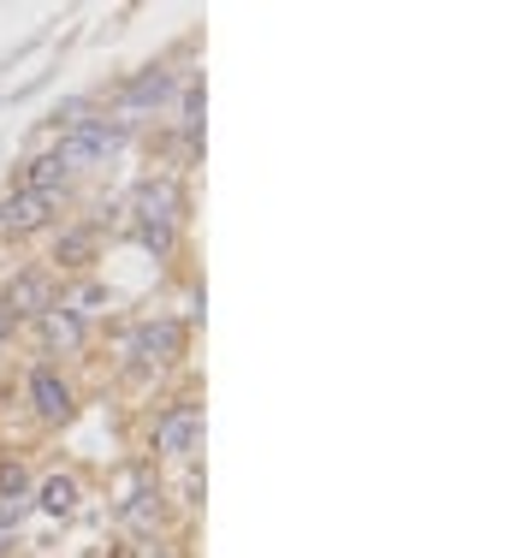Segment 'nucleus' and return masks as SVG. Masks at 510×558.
I'll return each mask as SVG.
<instances>
[{"mask_svg": "<svg viewBox=\"0 0 510 558\" xmlns=\"http://www.w3.org/2000/svg\"><path fill=\"white\" fill-rule=\"evenodd\" d=\"M179 351H184V327L167 322V315H160V322H143L137 333H131V356H137V363H172Z\"/></svg>", "mask_w": 510, "mask_h": 558, "instance_id": "obj_5", "label": "nucleus"}, {"mask_svg": "<svg viewBox=\"0 0 510 558\" xmlns=\"http://www.w3.org/2000/svg\"><path fill=\"white\" fill-rule=\"evenodd\" d=\"M53 208H60V196H42V191H12L0 196V232H42L53 220Z\"/></svg>", "mask_w": 510, "mask_h": 558, "instance_id": "obj_4", "label": "nucleus"}, {"mask_svg": "<svg viewBox=\"0 0 510 558\" xmlns=\"http://www.w3.org/2000/svg\"><path fill=\"white\" fill-rule=\"evenodd\" d=\"M31 499L42 505L48 517H72V511H77V482H72V475H48V482L36 487Z\"/></svg>", "mask_w": 510, "mask_h": 558, "instance_id": "obj_10", "label": "nucleus"}, {"mask_svg": "<svg viewBox=\"0 0 510 558\" xmlns=\"http://www.w3.org/2000/svg\"><path fill=\"white\" fill-rule=\"evenodd\" d=\"M72 179V167L60 161V149L53 155H36V161H24L19 172V191H42V196H60V184Z\"/></svg>", "mask_w": 510, "mask_h": 558, "instance_id": "obj_8", "label": "nucleus"}, {"mask_svg": "<svg viewBox=\"0 0 510 558\" xmlns=\"http://www.w3.org/2000/svg\"><path fill=\"white\" fill-rule=\"evenodd\" d=\"M119 137H125V125H119V119H84V125L60 143V161L65 167H89V161H101V155H113Z\"/></svg>", "mask_w": 510, "mask_h": 558, "instance_id": "obj_3", "label": "nucleus"}, {"mask_svg": "<svg viewBox=\"0 0 510 558\" xmlns=\"http://www.w3.org/2000/svg\"><path fill=\"white\" fill-rule=\"evenodd\" d=\"M42 339L72 351V344L84 339V315H77V310H42Z\"/></svg>", "mask_w": 510, "mask_h": 558, "instance_id": "obj_11", "label": "nucleus"}, {"mask_svg": "<svg viewBox=\"0 0 510 558\" xmlns=\"http://www.w3.org/2000/svg\"><path fill=\"white\" fill-rule=\"evenodd\" d=\"M0 505H24L31 511V470L24 463H0Z\"/></svg>", "mask_w": 510, "mask_h": 558, "instance_id": "obj_13", "label": "nucleus"}, {"mask_svg": "<svg viewBox=\"0 0 510 558\" xmlns=\"http://www.w3.org/2000/svg\"><path fill=\"white\" fill-rule=\"evenodd\" d=\"M31 404L42 422H65L72 416V387L60 380V368H36L31 375Z\"/></svg>", "mask_w": 510, "mask_h": 558, "instance_id": "obj_6", "label": "nucleus"}, {"mask_svg": "<svg viewBox=\"0 0 510 558\" xmlns=\"http://www.w3.org/2000/svg\"><path fill=\"white\" fill-rule=\"evenodd\" d=\"M0 553H12V529L7 523H0Z\"/></svg>", "mask_w": 510, "mask_h": 558, "instance_id": "obj_15", "label": "nucleus"}, {"mask_svg": "<svg viewBox=\"0 0 510 558\" xmlns=\"http://www.w3.org/2000/svg\"><path fill=\"white\" fill-rule=\"evenodd\" d=\"M167 96H172V72H160V65H155V72H143L137 84L125 89L131 108H149V101H167Z\"/></svg>", "mask_w": 510, "mask_h": 558, "instance_id": "obj_12", "label": "nucleus"}, {"mask_svg": "<svg viewBox=\"0 0 510 558\" xmlns=\"http://www.w3.org/2000/svg\"><path fill=\"white\" fill-rule=\"evenodd\" d=\"M203 446V404H172L155 422V451L160 458H191Z\"/></svg>", "mask_w": 510, "mask_h": 558, "instance_id": "obj_2", "label": "nucleus"}, {"mask_svg": "<svg viewBox=\"0 0 510 558\" xmlns=\"http://www.w3.org/2000/svg\"><path fill=\"white\" fill-rule=\"evenodd\" d=\"M119 517H125L131 529H149L155 517H160V487H155L143 470L125 475V505H119Z\"/></svg>", "mask_w": 510, "mask_h": 558, "instance_id": "obj_7", "label": "nucleus"}, {"mask_svg": "<svg viewBox=\"0 0 510 558\" xmlns=\"http://www.w3.org/2000/svg\"><path fill=\"white\" fill-rule=\"evenodd\" d=\"M172 226H179V191L172 184H143L137 191V238L149 250H172Z\"/></svg>", "mask_w": 510, "mask_h": 558, "instance_id": "obj_1", "label": "nucleus"}, {"mask_svg": "<svg viewBox=\"0 0 510 558\" xmlns=\"http://www.w3.org/2000/svg\"><path fill=\"white\" fill-rule=\"evenodd\" d=\"M137 558H179V553H172L167 541H143V547H137Z\"/></svg>", "mask_w": 510, "mask_h": 558, "instance_id": "obj_14", "label": "nucleus"}, {"mask_svg": "<svg viewBox=\"0 0 510 558\" xmlns=\"http://www.w3.org/2000/svg\"><path fill=\"white\" fill-rule=\"evenodd\" d=\"M42 310H53V303H48V279L42 274H19L7 286V315H42Z\"/></svg>", "mask_w": 510, "mask_h": 558, "instance_id": "obj_9", "label": "nucleus"}]
</instances>
